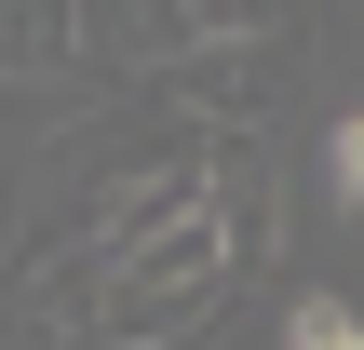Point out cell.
Returning <instances> with one entry per match:
<instances>
[{
	"mask_svg": "<svg viewBox=\"0 0 364 350\" xmlns=\"http://www.w3.org/2000/svg\"><path fill=\"white\" fill-rule=\"evenodd\" d=\"M324 175H338V216H351V229H364V108H351V121H338V162H324Z\"/></svg>",
	"mask_w": 364,
	"mask_h": 350,
	"instance_id": "3",
	"label": "cell"
},
{
	"mask_svg": "<svg viewBox=\"0 0 364 350\" xmlns=\"http://www.w3.org/2000/svg\"><path fill=\"white\" fill-rule=\"evenodd\" d=\"M257 81H270V40H189V54H162V94L189 121H216V135L257 121Z\"/></svg>",
	"mask_w": 364,
	"mask_h": 350,
	"instance_id": "1",
	"label": "cell"
},
{
	"mask_svg": "<svg viewBox=\"0 0 364 350\" xmlns=\"http://www.w3.org/2000/svg\"><path fill=\"white\" fill-rule=\"evenodd\" d=\"M135 350H176V337H135Z\"/></svg>",
	"mask_w": 364,
	"mask_h": 350,
	"instance_id": "4",
	"label": "cell"
},
{
	"mask_svg": "<svg viewBox=\"0 0 364 350\" xmlns=\"http://www.w3.org/2000/svg\"><path fill=\"white\" fill-rule=\"evenodd\" d=\"M14 67H81V0H0V81Z\"/></svg>",
	"mask_w": 364,
	"mask_h": 350,
	"instance_id": "2",
	"label": "cell"
}]
</instances>
